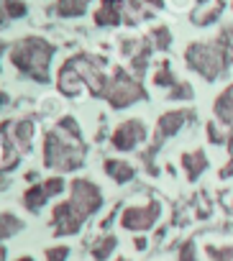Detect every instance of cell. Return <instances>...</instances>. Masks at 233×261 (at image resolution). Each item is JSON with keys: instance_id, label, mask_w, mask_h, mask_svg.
<instances>
[{"instance_id": "obj_1", "label": "cell", "mask_w": 233, "mask_h": 261, "mask_svg": "<svg viewBox=\"0 0 233 261\" xmlns=\"http://www.w3.org/2000/svg\"><path fill=\"white\" fill-rule=\"evenodd\" d=\"M82 164V146L74 136L62 139L59 130L46 136V167H57L59 172H69Z\"/></svg>"}, {"instance_id": "obj_2", "label": "cell", "mask_w": 233, "mask_h": 261, "mask_svg": "<svg viewBox=\"0 0 233 261\" xmlns=\"http://www.w3.org/2000/svg\"><path fill=\"white\" fill-rule=\"evenodd\" d=\"M49 57H51V46L46 41H39V39H26L21 41L16 49H13V62L26 72V74H34L36 80H46V64H49Z\"/></svg>"}, {"instance_id": "obj_3", "label": "cell", "mask_w": 233, "mask_h": 261, "mask_svg": "<svg viewBox=\"0 0 233 261\" xmlns=\"http://www.w3.org/2000/svg\"><path fill=\"white\" fill-rule=\"evenodd\" d=\"M187 62L192 69H197L205 80H215L223 67H225V57H223V49L220 46H202V44H195L190 46L187 51Z\"/></svg>"}, {"instance_id": "obj_4", "label": "cell", "mask_w": 233, "mask_h": 261, "mask_svg": "<svg viewBox=\"0 0 233 261\" xmlns=\"http://www.w3.org/2000/svg\"><path fill=\"white\" fill-rule=\"evenodd\" d=\"M105 95H108L110 105H115V108H126V105H131L136 100H144L141 85L136 80L126 77L123 72H115V80L110 82V87L105 90Z\"/></svg>"}, {"instance_id": "obj_5", "label": "cell", "mask_w": 233, "mask_h": 261, "mask_svg": "<svg viewBox=\"0 0 233 261\" xmlns=\"http://www.w3.org/2000/svg\"><path fill=\"white\" fill-rule=\"evenodd\" d=\"M69 205L77 210V215L85 220L92 210H97L100 207V190L95 187V185H90L87 179H77L74 185H72V200H69Z\"/></svg>"}, {"instance_id": "obj_6", "label": "cell", "mask_w": 233, "mask_h": 261, "mask_svg": "<svg viewBox=\"0 0 233 261\" xmlns=\"http://www.w3.org/2000/svg\"><path fill=\"white\" fill-rule=\"evenodd\" d=\"M159 210H162L159 202H149L146 207H128V210L123 213L121 223H123V228H128V230H149V228L157 223Z\"/></svg>"}, {"instance_id": "obj_7", "label": "cell", "mask_w": 233, "mask_h": 261, "mask_svg": "<svg viewBox=\"0 0 233 261\" xmlns=\"http://www.w3.org/2000/svg\"><path fill=\"white\" fill-rule=\"evenodd\" d=\"M146 139V125L141 123V120H126L118 130L113 134V144H115V149H121V151H131V149H136V144H141Z\"/></svg>"}, {"instance_id": "obj_8", "label": "cell", "mask_w": 233, "mask_h": 261, "mask_svg": "<svg viewBox=\"0 0 233 261\" xmlns=\"http://www.w3.org/2000/svg\"><path fill=\"white\" fill-rule=\"evenodd\" d=\"M62 179H49L46 185H36V187H31L29 192H26V207H31V210H36V207H41L51 195H57V192H62Z\"/></svg>"}, {"instance_id": "obj_9", "label": "cell", "mask_w": 233, "mask_h": 261, "mask_svg": "<svg viewBox=\"0 0 233 261\" xmlns=\"http://www.w3.org/2000/svg\"><path fill=\"white\" fill-rule=\"evenodd\" d=\"M187 115H190V113H185V110H172V113H164V115L159 118V125H157L159 141H162V139L174 136L177 130L185 125V118H187Z\"/></svg>"}, {"instance_id": "obj_10", "label": "cell", "mask_w": 233, "mask_h": 261, "mask_svg": "<svg viewBox=\"0 0 233 261\" xmlns=\"http://www.w3.org/2000/svg\"><path fill=\"white\" fill-rule=\"evenodd\" d=\"M215 115L220 123H233V85H228L215 100Z\"/></svg>"}, {"instance_id": "obj_11", "label": "cell", "mask_w": 233, "mask_h": 261, "mask_svg": "<svg viewBox=\"0 0 233 261\" xmlns=\"http://www.w3.org/2000/svg\"><path fill=\"white\" fill-rule=\"evenodd\" d=\"M182 167L187 169V177H190V179H197V174L205 172L208 159H205L202 151H192V154H185V156H182Z\"/></svg>"}, {"instance_id": "obj_12", "label": "cell", "mask_w": 233, "mask_h": 261, "mask_svg": "<svg viewBox=\"0 0 233 261\" xmlns=\"http://www.w3.org/2000/svg\"><path fill=\"white\" fill-rule=\"evenodd\" d=\"M105 169H108V174H110L115 182H128V179L134 177V167L126 164V162H108Z\"/></svg>"}, {"instance_id": "obj_13", "label": "cell", "mask_w": 233, "mask_h": 261, "mask_svg": "<svg viewBox=\"0 0 233 261\" xmlns=\"http://www.w3.org/2000/svg\"><path fill=\"white\" fill-rule=\"evenodd\" d=\"M21 228V220L18 218H13V215H0V241H3L6 236H11V233H16Z\"/></svg>"}, {"instance_id": "obj_14", "label": "cell", "mask_w": 233, "mask_h": 261, "mask_svg": "<svg viewBox=\"0 0 233 261\" xmlns=\"http://www.w3.org/2000/svg\"><path fill=\"white\" fill-rule=\"evenodd\" d=\"M85 6H87V0H59V13H62V16L82 13Z\"/></svg>"}, {"instance_id": "obj_15", "label": "cell", "mask_w": 233, "mask_h": 261, "mask_svg": "<svg viewBox=\"0 0 233 261\" xmlns=\"http://www.w3.org/2000/svg\"><path fill=\"white\" fill-rule=\"evenodd\" d=\"M115 243H118V241H115L113 236L102 238V241H100V243L95 246V251H92V253H95V258H97V261H105V258H108V253H110V251L115 248Z\"/></svg>"}, {"instance_id": "obj_16", "label": "cell", "mask_w": 233, "mask_h": 261, "mask_svg": "<svg viewBox=\"0 0 233 261\" xmlns=\"http://www.w3.org/2000/svg\"><path fill=\"white\" fill-rule=\"evenodd\" d=\"M179 261H197V253H195V243H192V241H187V243L182 246Z\"/></svg>"}, {"instance_id": "obj_17", "label": "cell", "mask_w": 233, "mask_h": 261, "mask_svg": "<svg viewBox=\"0 0 233 261\" xmlns=\"http://www.w3.org/2000/svg\"><path fill=\"white\" fill-rule=\"evenodd\" d=\"M31 134H34V123H31V120H26V123L18 125V139H21V144H26Z\"/></svg>"}, {"instance_id": "obj_18", "label": "cell", "mask_w": 233, "mask_h": 261, "mask_svg": "<svg viewBox=\"0 0 233 261\" xmlns=\"http://www.w3.org/2000/svg\"><path fill=\"white\" fill-rule=\"evenodd\" d=\"M67 253H69V251L62 246V248H51L46 256H49V261H64V258H67Z\"/></svg>"}, {"instance_id": "obj_19", "label": "cell", "mask_w": 233, "mask_h": 261, "mask_svg": "<svg viewBox=\"0 0 233 261\" xmlns=\"http://www.w3.org/2000/svg\"><path fill=\"white\" fill-rule=\"evenodd\" d=\"M154 82H157V85H172L174 80H172V74H169V69L164 67L162 72H157V80H154Z\"/></svg>"}, {"instance_id": "obj_20", "label": "cell", "mask_w": 233, "mask_h": 261, "mask_svg": "<svg viewBox=\"0 0 233 261\" xmlns=\"http://www.w3.org/2000/svg\"><path fill=\"white\" fill-rule=\"evenodd\" d=\"M177 97H192V90H190V85H179V87L172 92V100H177Z\"/></svg>"}, {"instance_id": "obj_21", "label": "cell", "mask_w": 233, "mask_h": 261, "mask_svg": "<svg viewBox=\"0 0 233 261\" xmlns=\"http://www.w3.org/2000/svg\"><path fill=\"white\" fill-rule=\"evenodd\" d=\"M208 134H210V141H213V144H223V136L215 130V123H210V125H208Z\"/></svg>"}, {"instance_id": "obj_22", "label": "cell", "mask_w": 233, "mask_h": 261, "mask_svg": "<svg viewBox=\"0 0 233 261\" xmlns=\"http://www.w3.org/2000/svg\"><path fill=\"white\" fill-rule=\"evenodd\" d=\"M220 177H233V159H230V164H225L220 169Z\"/></svg>"}, {"instance_id": "obj_23", "label": "cell", "mask_w": 233, "mask_h": 261, "mask_svg": "<svg viewBox=\"0 0 233 261\" xmlns=\"http://www.w3.org/2000/svg\"><path fill=\"white\" fill-rule=\"evenodd\" d=\"M0 261H3V248H0Z\"/></svg>"}, {"instance_id": "obj_24", "label": "cell", "mask_w": 233, "mask_h": 261, "mask_svg": "<svg viewBox=\"0 0 233 261\" xmlns=\"http://www.w3.org/2000/svg\"><path fill=\"white\" fill-rule=\"evenodd\" d=\"M21 261H34V258H21Z\"/></svg>"}, {"instance_id": "obj_25", "label": "cell", "mask_w": 233, "mask_h": 261, "mask_svg": "<svg viewBox=\"0 0 233 261\" xmlns=\"http://www.w3.org/2000/svg\"><path fill=\"white\" fill-rule=\"evenodd\" d=\"M121 261H126V258H121Z\"/></svg>"}]
</instances>
